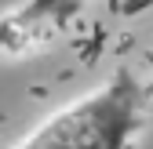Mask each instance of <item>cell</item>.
Wrapping results in <instances>:
<instances>
[{
  "instance_id": "6da1fadb",
  "label": "cell",
  "mask_w": 153,
  "mask_h": 149,
  "mask_svg": "<svg viewBox=\"0 0 153 149\" xmlns=\"http://www.w3.org/2000/svg\"><path fill=\"white\" fill-rule=\"evenodd\" d=\"M146 91L128 66L106 84L48 117L15 149H128L142 131Z\"/></svg>"
},
{
  "instance_id": "7a4b0ae2",
  "label": "cell",
  "mask_w": 153,
  "mask_h": 149,
  "mask_svg": "<svg viewBox=\"0 0 153 149\" xmlns=\"http://www.w3.org/2000/svg\"><path fill=\"white\" fill-rule=\"evenodd\" d=\"M84 4L88 0H22V4L15 11H7V18H4V44L62 29L73 15L84 11Z\"/></svg>"
}]
</instances>
